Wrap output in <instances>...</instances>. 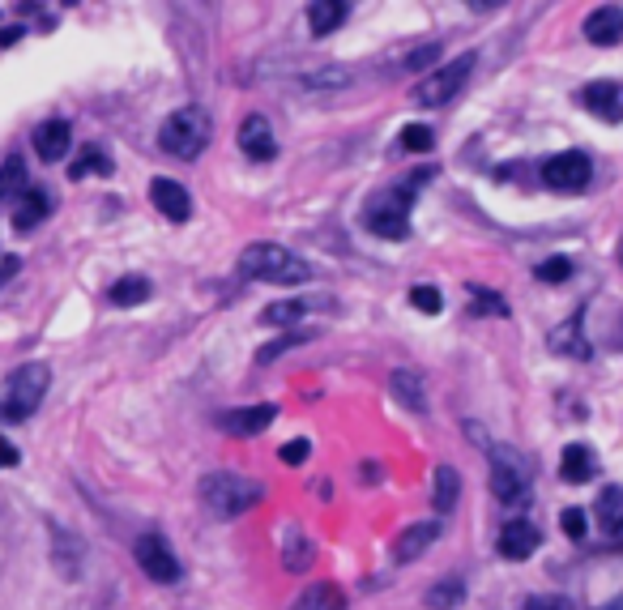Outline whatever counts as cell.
I'll return each mask as SVG.
<instances>
[{"label": "cell", "instance_id": "cell-1", "mask_svg": "<svg viewBox=\"0 0 623 610\" xmlns=\"http://www.w3.org/2000/svg\"><path fill=\"white\" fill-rule=\"evenodd\" d=\"M261 483H252V478L244 474H235V470H214V474H205L201 483H197V500L205 504V512L218 521H235V517H244L248 508H257L261 504Z\"/></svg>", "mask_w": 623, "mask_h": 610}, {"label": "cell", "instance_id": "cell-2", "mask_svg": "<svg viewBox=\"0 0 623 610\" xmlns=\"http://www.w3.org/2000/svg\"><path fill=\"white\" fill-rule=\"evenodd\" d=\"M239 274L269 286H299L312 278V265L282 244H248L239 252Z\"/></svg>", "mask_w": 623, "mask_h": 610}, {"label": "cell", "instance_id": "cell-3", "mask_svg": "<svg viewBox=\"0 0 623 610\" xmlns=\"http://www.w3.org/2000/svg\"><path fill=\"white\" fill-rule=\"evenodd\" d=\"M47 384H52V372L43 363H22L5 384V397H0V423L30 419L39 410V401L47 397Z\"/></svg>", "mask_w": 623, "mask_h": 610}, {"label": "cell", "instance_id": "cell-4", "mask_svg": "<svg viewBox=\"0 0 623 610\" xmlns=\"http://www.w3.org/2000/svg\"><path fill=\"white\" fill-rule=\"evenodd\" d=\"M530 483H534L530 461L508 444H491V495L495 500L504 508H517L530 500Z\"/></svg>", "mask_w": 623, "mask_h": 610}, {"label": "cell", "instance_id": "cell-5", "mask_svg": "<svg viewBox=\"0 0 623 610\" xmlns=\"http://www.w3.org/2000/svg\"><path fill=\"white\" fill-rule=\"evenodd\" d=\"M158 146H163L171 158H197L205 146H210V116L201 107H180L171 111L158 128Z\"/></svg>", "mask_w": 623, "mask_h": 610}, {"label": "cell", "instance_id": "cell-6", "mask_svg": "<svg viewBox=\"0 0 623 610\" xmlns=\"http://www.w3.org/2000/svg\"><path fill=\"white\" fill-rule=\"evenodd\" d=\"M410 205H414L410 184L380 192V197H372V205L363 210L367 231H372L376 239H393V244H402V239L410 235Z\"/></svg>", "mask_w": 623, "mask_h": 610}, {"label": "cell", "instance_id": "cell-7", "mask_svg": "<svg viewBox=\"0 0 623 610\" xmlns=\"http://www.w3.org/2000/svg\"><path fill=\"white\" fill-rule=\"evenodd\" d=\"M474 52H461L457 60H449L444 69H436V73H427L419 86H414V99H419L423 107H444V103H453L457 94H461V86L470 82V73H474Z\"/></svg>", "mask_w": 623, "mask_h": 610}, {"label": "cell", "instance_id": "cell-8", "mask_svg": "<svg viewBox=\"0 0 623 610\" xmlns=\"http://www.w3.org/2000/svg\"><path fill=\"white\" fill-rule=\"evenodd\" d=\"M589 180H594V163H589V154H581V150L551 154L547 163H542V184L555 192H581Z\"/></svg>", "mask_w": 623, "mask_h": 610}, {"label": "cell", "instance_id": "cell-9", "mask_svg": "<svg viewBox=\"0 0 623 610\" xmlns=\"http://www.w3.org/2000/svg\"><path fill=\"white\" fill-rule=\"evenodd\" d=\"M133 555H137V568L146 572L154 585H175V581H180V559H175V551L167 547L163 534H141Z\"/></svg>", "mask_w": 623, "mask_h": 610}, {"label": "cell", "instance_id": "cell-10", "mask_svg": "<svg viewBox=\"0 0 623 610\" xmlns=\"http://www.w3.org/2000/svg\"><path fill=\"white\" fill-rule=\"evenodd\" d=\"M235 141H239V150H244V154L252 158V163H269V158L278 154L274 128H269V120H265V116H244V120H239Z\"/></svg>", "mask_w": 623, "mask_h": 610}, {"label": "cell", "instance_id": "cell-11", "mask_svg": "<svg viewBox=\"0 0 623 610\" xmlns=\"http://www.w3.org/2000/svg\"><path fill=\"white\" fill-rule=\"evenodd\" d=\"M278 419L274 406H239V410H222L218 414V427L235 440H248V436H261V431Z\"/></svg>", "mask_w": 623, "mask_h": 610}, {"label": "cell", "instance_id": "cell-12", "mask_svg": "<svg viewBox=\"0 0 623 610\" xmlns=\"http://www.w3.org/2000/svg\"><path fill=\"white\" fill-rule=\"evenodd\" d=\"M150 201H154V210L163 214L167 222H188V218H193V197H188V188L167 180V175H158V180L150 184Z\"/></svg>", "mask_w": 623, "mask_h": 610}, {"label": "cell", "instance_id": "cell-13", "mask_svg": "<svg viewBox=\"0 0 623 610\" xmlns=\"http://www.w3.org/2000/svg\"><path fill=\"white\" fill-rule=\"evenodd\" d=\"M436 538H440L436 521H414V525H406L402 534L393 538V559H397V564H414V559H419Z\"/></svg>", "mask_w": 623, "mask_h": 610}, {"label": "cell", "instance_id": "cell-14", "mask_svg": "<svg viewBox=\"0 0 623 610\" xmlns=\"http://www.w3.org/2000/svg\"><path fill=\"white\" fill-rule=\"evenodd\" d=\"M316 564V542L299 525H282V568L286 572H312Z\"/></svg>", "mask_w": 623, "mask_h": 610}, {"label": "cell", "instance_id": "cell-15", "mask_svg": "<svg viewBox=\"0 0 623 610\" xmlns=\"http://www.w3.org/2000/svg\"><path fill=\"white\" fill-rule=\"evenodd\" d=\"M585 39L594 43V47H615V43H623V9H615V5L594 9V13L585 18Z\"/></svg>", "mask_w": 623, "mask_h": 610}, {"label": "cell", "instance_id": "cell-16", "mask_svg": "<svg viewBox=\"0 0 623 610\" xmlns=\"http://www.w3.org/2000/svg\"><path fill=\"white\" fill-rule=\"evenodd\" d=\"M538 529L530 525V521H508L504 529H500V555L504 559H513V564H521V559H530L534 551H538Z\"/></svg>", "mask_w": 623, "mask_h": 610}, {"label": "cell", "instance_id": "cell-17", "mask_svg": "<svg viewBox=\"0 0 623 610\" xmlns=\"http://www.w3.org/2000/svg\"><path fill=\"white\" fill-rule=\"evenodd\" d=\"M69 141H73V128L65 120H43L35 128V154L43 163H60L69 154Z\"/></svg>", "mask_w": 623, "mask_h": 610}, {"label": "cell", "instance_id": "cell-18", "mask_svg": "<svg viewBox=\"0 0 623 610\" xmlns=\"http://www.w3.org/2000/svg\"><path fill=\"white\" fill-rule=\"evenodd\" d=\"M389 393L402 401L410 414H423L427 410V389H423V376L414 372V367H397V372L389 376Z\"/></svg>", "mask_w": 623, "mask_h": 610}, {"label": "cell", "instance_id": "cell-19", "mask_svg": "<svg viewBox=\"0 0 623 610\" xmlns=\"http://www.w3.org/2000/svg\"><path fill=\"white\" fill-rule=\"evenodd\" d=\"M47 214H52V192H47V188H26L22 201L13 205V227H18V231H35Z\"/></svg>", "mask_w": 623, "mask_h": 610}, {"label": "cell", "instance_id": "cell-20", "mask_svg": "<svg viewBox=\"0 0 623 610\" xmlns=\"http://www.w3.org/2000/svg\"><path fill=\"white\" fill-rule=\"evenodd\" d=\"M581 103L598 111L602 120H623V86L619 82H594L581 90Z\"/></svg>", "mask_w": 623, "mask_h": 610}, {"label": "cell", "instance_id": "cell-21", "mask_svg": "<svg viewBox=\"0 0 623 610\" xmlns=\"http://www.w3.org/2000/svg\"><path fill=\"white\" fill-rule=\"evenodd\" d=\"M581 325H585V312H572V320H564L555 333H551V350L555 355H572V359H589L594 350L581 337Z\"/></svg>", "mask_w": 623, "mask_h": 610}, {"label": "cell", "instance_id": "cell-22", "mask_svg": "<svg viewBox=\"0 0 623 610\" xmlns=\"http://www.w3.org/2000/svg\"><path fill=\"white\" fill-rule=\"evenodd\" d=\"M291 610H346V593H342V585H333V581H312L291 602Z\"/></svg>", "mask_w": 623, "mask_h": 610}, {"label": "cell", "instance_id": "cell-23", "mask_svg": "<svg viewBox=\"0 0 623 610\" xmlns=\"http://www.w3.org/2000/svg\"><path fill=\"white\" fill-rule=\"evenodd\" d=\"M350 18V5L346 0H316V5H308V26H312V35L321 39V35H333L342 22Z\"/></svg>", "mask_w": 623, "mask_h": 610}, {"label": "cell", "instance_id": "cell-24", "mask_svg": "<svg viewBox=\"0 0 623 610\" xmlns=\"http://www.w3.org/2000/svg\"><path fill=\"white\" fill-rule=\"evenodd\" d=\"M461 500V474L453 465H436V474H431V504L436 512H453Z\"/></svg>", "mask_w": 623, "mask_h": 610}, {"label": "cell", "instance_id": "cell-25", "mask_svg": "<svg viewBox=\"0 0 623 610\" xmlns=\"http://www.w3.org/2000/svg\"><path fill=\"white\" fill-rule=\"evenodd\" d=\"M559 474H564V483H589L594 478V453H589L585 444H568L564 457H559Z\"/></svg>", "mask_w": 623, "mask_h": 610}, {"label": "cell", "instance_id": "cell-26", "mask_svg": "<svg viewBox=\"0 0 623 610\" xmlns=\"http://www.w3.org/2000/svg\"><path fill=\"white\" fill-rule=\"evenodd\" d=\"M316 308H329V303H321V299H282V303H269V308L261 312V320L265 325H295L299 316H308Z\"/></svg>", "mask_w": 623, "mask_h": 610}, {"label": "cell", "instance_id": "cell-27", "mask_svg": "<svg viewBox=\"0 0 623 610\" xmlns=\"http://www.w3.org/2000/svg\"><path fill=\"white\" fill-rule=\"evenodd\" d=\"M594 512H598V525L606 529V534H623V487H606L598 495Z\"/></svg>", "mask_w": 623, "mask_h": 610}, {"label": "cell", "instance_id": "cell-28", "mask_svg": "<svg viewBox=\"0 0 623 610\" xmlns=\"http://www.w3.org/2000/svg\"><path fill=\"white\" fill-rule=\"evenodd\" d=\"M107 299L116 303V308H137V303L150 299V282L141 278V274H129V278H120L116 286H111Z\"/></svg>", "mask_w": 623, "mask_h": 610}, {"label": "cell", "instance_id": "cell-29", "mask_svg": "<svg viewBox=\"0 0 623 610\" xmlns=\"http://www.w3.org/2000/svg\"><path fill=\"white\" fill-rule=\"evenodd\" d=\"M22 192H26V163H22V154H9L0 163V201H13Z\"/></svg>", "mask_w": 623, "mask_h": 610}, {"label": "cell", "instance_id": "cell-30", "mask_svg": "<svg viewBox=\"0 0 623 610\" xmlns=\"http://www.w3.org/2000/svg\"><path fill=\"white\" fill-rule=\"evenodd\" d=\"M431 610H453V606H461L466 602V585L457 581V576H444V581H436L427 589V598H423Z\"/></svg>", "mask_w": 623, "mask_h": 610}, {"label": "cell", "instance_id": "cell-31", "mask_svg": "<svg viewBox=\"0 0 623 610\" xmlns=\"http://www.w3.org/2000/svg\"><path fill=\"white\" fill-rule=\"evenodd\" d=\"M56 568L69 581L82 572V542H73V534H60V529H56Z\"/></svg>", "mask_w": 623, "mask_h": 610}, {"label": "cell", "instance_id": "cell-32", "mask_svg": "<svg viewBox=\"0 0 623 610\" xmlns=\"http://www.w3.org/2000/svg\"><path fill=\"white\" fill-rule=\"evenodd\" d=\"M73 180H86V175H111V163H107V154L99 146H86L82 154H77V163L69 167Z\"/></svg>", "mask_w": 623, "mask_h": 610}, {"label": "cell", "instance_id": "cell-33", "mask_svg": "<svg viewBox=\"0 0 623 610\" xmlns=\"http://www.w3.org/2000/svg\"><path fill=\"white\" fill-rule=\"evenodd\" d=\"M350 82H355V77H350L346 69H316V73L303 77V86H308V90H342Z\"/></svg>", "mask_w": 623, "mask_h": 610}, {"label": "cell", "instance_id": "cell-34", "mask_svg": "<svg viewBox=\"0 0 623 610\" xmlns=\"http://www.w3.org/2000/svg\"><path fill=\"white\" fill-rule=\"evenodd\" d=\"M431 146H436V133H431L427 124H406V128H402V150H410V154H427Z\"/></svg>", "mask_w": 623, "mask_h": 610}, {"label": "cell", "instance_id": "cell-35", "mask_svg": "<svg viewBox=\"0 0 623 610\" xmlns=\"http://www.w3.org/2000/svg\"><path fill=\"white\" fill-rule=\"evenodd\" d=\"M534 278L538 282H547V286H555V282H568L572 278V261L568 256H547L538 269H534Z\"/></svg>", "mask_w": 623, "mask_h": 610}, {"label": "cell", "instance_id": "cell-36", "mask_svg": "<svg viewBox=\"0 0 623 610\" xmlns=\"http://www.w3.org/2000/svg\"><path fill=\"white\" fill-rule=\"evenodd\" d=\"M410 303H414L419 312H427V316H440V308H444V299H440L436 286H414V291H410Z\"/></svg>", "mask_w": 623, "mask_h": 610}, {"label": "cell", "instance_id": "cell-37", "mask_svg": "<svg viewBox=\"0 0 623 610\" xmlns=\"http://www.w3.org/2000/svg\"><path fill=\"white\" fill-rule=\"evenodd\" d=\"M299 342H308V329H295L291 337H278L274 346H265V350H261V363H274L282 350H291V346H299Z\"/></svg>", "mask_w": 623, "mask_h": 610}, {"label": "cell", "instance_id": "cell-38", "mask_svg": "<svg viewBox=\"0 0 623 610\" xmlns=\"http://www.w3.org/2000/svg\"><path fill=\"white\" fill-rule=\"evenodd\" d=\"M559 525H564V534H568V538H577V542L585 538V529H589L581 508H564V517H559Z\"/></svg>", "mask_w": 623, "mask_h": 610}, {"label": "cell", "instance_id": "cell-39", "mask_svg": "<svg viewBox=\"0 0 623 610\" xmlns=\"http://www.w3.org/2000/svg\"><path fill=\"white\" fill-rule=\"evenodd\" d=\"M308 453H312V444L308 440H291V444H282V461L286 465H303V461H308Z\"/></svg>", "mask_w": 623, "mask_h": 610}, {"label": "cell", "instance_id": "cell-40", "mask_svg": "<svg viewBox=\"0 0 623 610\" xmlns=\"http://www.w3.org/2000/svg\"><path fill=\"white\" fill-rule=\"evenodd\" d=\"M440 56V47L436 43H427L423 47V52H410V60H406V69H423V64H431V60H436Z\"/></svg>", "mask_w": 623, "mask_h": 610}, {"label": "cell", "instance_id": "cell-41", "mask_svg": "<svg viewBox=\"0 0 623 610\" xmlns=\"http://www.w3.org/2000/svg\"><path fill=\"white\" fill-rule=\"evenodd\" d=\"M470 295H478V299H483V308H491V312H500V316H508V308H504V299H500V295H491V291H483V286H470Z\"/></svg>", "mask_w": 623, "mask_h": 610}, {"label": "cell", "instance_id": "cell-42", "mask_svg": "<svg viewBox=\"0 0 623 610\" xmlns=\"http://www.w3.org/2000/svg\"><path fill=\"white\" fill-rule=\"evenodd\" d=\"M18 269H22L18 256H5V261H0V286H5L9 278H18Z\"/></svg>", "mask_w": 623, "mask_h": 610}, {"label": "cell", "instance_id": "cell-43", "mask_svg": "<svg viewBox=\"0 0 623 610\" xmlns=\"http://www.w3.org/2000/svg\"><path fill=\"white\" fill-rule=\"evenodd\" d=\"M530 606L534 610H572V602H564V598H534Z\"/></svg>", "mask_w": 623, "mask_h": 610}, {"label": "cell", "instance_id": "cell-44", "mask_svg": "<svg viewBox=\"0 0 623 610\" xmlns=\"http://www.w3.org/2000/svg\"><path fill=\"white\" fill-rule=\"evenodd\" d=\"M22 35H26V26H5V30H0V47H13Z\"/></svg>", "mask_w": 623, "mask_h": 610}, {"label": "cell", "instance_id": "cell-45", "mask_svg": "<svg viewBox=\"0 0 623 610\" xmlns=\"http://www.w3.org/2000/svg\"><path fill=\"white\" fill-rule=\"evenodd\" d=\"M0 465H18V448L9 440H0Z\"/></svg>", "mask_w": 623, "mask_h": 610}, {"label": "cell", "instance_id": "cell-46", "mask_svg": "<svg viewBox=\"0 0 623 610\" xmlns=\"http://www.w3.org/2000/svg\"><path fill=\"white\" fill-rule=\"evenodd\" d=\"M598 610H623V593H619V598H611L606 606H598Z\"/></svg>", "mask_w": 623, "mask_h": 610}, {"label": "cell", "instance_id": "cell-47", "mask_svg": "<svg viewBox=\"0 0 623 610\" xmlns=\"http://www.w3.org/2000/svg\"><path fill=\"white\" fill-rule=\"evenodd\" d=\"M619 265H623V244H619Z\"/></svg>", "mask_w": 623, "mask_h": 610}]
</instances>
